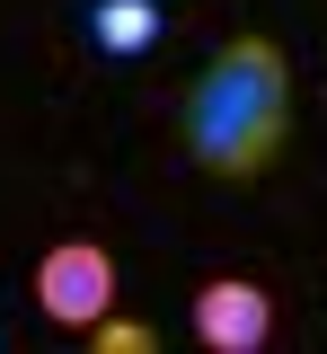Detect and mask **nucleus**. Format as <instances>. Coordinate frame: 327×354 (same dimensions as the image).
Masks as SVG:
<instances>
[{
  "label": "nucleus",
  "instance_id": "nucleus-1",
  "mask_svg": "<svg viewBox=\"0 0 327 354\" xmlns=\"http://www.w3.org/2000/svg\"><path fill=\"white\" fill-rule=\"evenodd\" d=\"M177 133H186V160L204 177H221V186L266 177L292 142V53L275 36H230L195 71Z\"/></svg>",
  "mask_w": 327,
  "mask_h": 354
},
{
  "label": "nucleus",
  "instance_id": "nucleus-2",
  "mask_svg": "<svg viewBox=\"0 0 327 354\" xmlns=\"http://www.w3.org/2000/svg\"><path fill=\"white\" fill-rule=\"evenodd\" d=\"M36 310H45L53 328H80L89 337L97 319L115 310V257L97 248V239H62L36 257Z\"/></svg>",
  "mask_w": 327,
  "mask_h": 354
},
{
  "label": "nucleus",
  "instance_id": "nucleus-3",
  "mask_svg": "<svg viewBox=\"0 0 327 354\" xmlns=\"http://www.w3.org/2000/svg\"><path fill=\"white\" fill-rule=\"evenodd\" d=\"M195 346L266 354L275 346V292H266L257 274H204V283H195Z\"/></svg>",
  "mask_w": 327,
  "mask_h": 354
},
{
  "label": "nucleus",
  "instance_id": "nucleus-4",
  "mask_svg": "<svg viewBox=\"0 0 327 354\" xmlns=\"http://www.w3.org/2000/svg\"><path fill=\"white\" fill-rule=\"evenodd\" d=\"M89 44L97 53H150L159 44V0H97L89 9Z\"/></svg>",
  "mask_w": 327,
  "mask_h": 354
},
{
  "label": "nucleus",
  "instance_id": "nucleus-5",
  "mask_svg": "<svg viewBox=\"0 0 327 354\" xmlns=\"http://www.w3.org/2000/svg\"><path fill=\"white\" fill-rule=\"evenodd\" d=\"M89 346H106V354H150V346H159V337H150L141 319H115V310H106V319H97V328H89Z\"/></svg>",
  "mask_w": 327,
  "mask_h": 354
}]
</instances>
